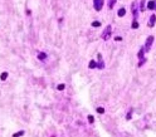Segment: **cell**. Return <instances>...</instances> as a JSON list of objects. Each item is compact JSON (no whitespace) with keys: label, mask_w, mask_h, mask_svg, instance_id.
Instances as JSON below:
<instances>
[{"label":"cell","mask_w":156,"mask_h":137,"mask_svg":"<svg viewBox=\"0 0 156 137\" xmlns=\"http://www.w3.org/2000/svg\"><path fill=\"white\" fill-rule=\"evenodd\" d=\"M147 8H149V9H154V8H155V1H149Z\"/></svg>","instance_id":"cell-4"},{"label":"cell","mask_w":156,"mask_h":137,"mask_svg":"<svg viewBox=\"0 0 156 137\" xmlns=\"http://www.w3.org/2000/svg\"><path fill=\"white\" fill-rule=\"evenodd\" d=\"M38 57H39V58H40V59H44V58L47 57V54H44V53H40V54H39Z\"/></svg>","instance_id":"cell-9"},{"label":"cell","mask_w":156,"mask_h":137,"mask_svg":"<svg viewBox=\"0 0 156 137\" xmlns=\"http://www.w3.org/2000/svg\"><path fill=\"white\" fill-rule=\"evenodd\" d=\"M92 25H93V27H100V25H101V23L96 20V22H93V23H92Z\"/></svg>","instance_id":"cell-8"},{"label":"cell","mask_w":156,"mask_h":137,"mask_svg":"<svg viewBox=\"0 0 156 137\" xmlns=\"http://www.w3.org/2000/svg\"><path fill=\"white\" fill-rule=\"evenodd\" d=\"M132 28H133V29H136V28H139V23H137V22H136V20L133 22V24H132Z\"/></svg>","instance_id":"cell-7"},{"label":"cell","mask_w":156,"mask_h":137,"mask_svg":"<svg viewBox=\"0 0 156 137\" xmlns=\"http://www.w3.org/2000/svg\"><path fill=\"white\" fill-rule=\"evenodd\" d=\"M125 13H126V10H125V9H120L118 15H120V16H123V15H125Z\"/></svg>","instance_id":"cell-5"},{"label":"cell","mask_w":156,"mask_h":137,"mask_svg":"<svg viewBox=\"0 0 156 137\" xmlns=\"http://www.w3.org/2000/svg\"><path fill=\"white\" fill-rule=\"evenodd\" d=\"M102 3H103V0H94V9L101 10L102 9Z\"/></svg>","instance_id":"cell-1"},{"label":"cell","mask_w":156,"mask_h":137,"mask_svg":"<svg viewBox=\"0 0 156 137\" xmlns=\"http://www.w3.org/2000/svg\"><path fill=\"white\" fill-rule=\"evenodd\" d=\"M152 40H154V36H149L147 42H146V48H150V47H151V43H152Z\"/></svg>","instance_id":"cell-2"},{"label":"cell","mask_w":156,"mask_h":137,"mask_svg":"<svg viewBox=\"0 0 156 137\" xmlns=\"http://www.w3.org/2000/svg\"><path fill=\"white\" fill-rule=\"evenodd\" d=\"M58 89H59V91L64 89V84H59V86H58Z\"/></svg>","instance_id":"cell-12"},{"label":"cell","mask_w":156,"mask_h":137,"mask_svg":"<svg viewBox=\"0 0 156 137\" xmlns=\"http://www.w3.org/2000/svg\"><path fill=\"white\" fill-rule=\"evenodd\" d=\"M97 111H98L100 113H103V112H105V109H103V108H98V109H97Z\"/></svg>","instance_id":"cell-14"},{"label":"cell","mask_w":156,"mask_h":137,"mask_svg":"<svg viewBox=\"0 0 156 137\" xmlns=\"http://www.w3.org/2000/svg\"><path fill=\"white\" fill-rule=\"evenodd\" d=\"M115 3H116V0H111V1H110V5H108V8H110V9H112V8H113V5H115Z\"/></svg>","instance_id":"cell-6"},{"label":"cell","mask_w":156,"mask_h":137,"mask_svg":"<svg viewBox=\"0 0 156 137\" xmlns=\"http://www.w3.org/2000/svg\"><path fill=\"white\" fill-rule=\"evenodd\" d=\"M89 67H91V68H94V67H96V63H94V62L92 61V62L89 63Z\"/></svg>","instance_id":"cell-11"},{"label":"cell","mask_w":156,"mask_h":137,"mask_svg":"<svg viewBox=\"0 0 156 137\" xmlns=\"http://www.w3.org/2000/svg\"><path fill=\"white\" fill-rule=\"evenodd\" d=\"M88 120H89V122H93V117L89 116V117H88Z\"/></svg>","instance_id":"cell-15"},{"label":"cell","mask_w":156,"mask_h":137,"mask_svg":"<svg viewBox=\"0 0 156 137\" xmlns=\"http://www.w3.org/2000/svg\"><path fill=\"white\" fill-rule=\"evenodd\" d=\"M6 77H8V73H3V74H1V79L5 81V79H6Z\"/></svg>","instance_id":"cell-10"},{"label":"cell","mask_w":156,"mask_h":137,"mask_svg":"<svg viewBox=\"0 0 156 137\" xmlns=\"http://www.w3.org/2000/svg\"><path fill=\"white\" fill-rule=\"evenodd\" d=\"M155 19H156V16L152 15L151 19H150V27H154V24H155Z\"/></svg>","instance_id":"cell-3"},{"label":"cell","mask_w":156,"mask_h":137,"mask_svg":"<svg viewBox=\"0 0 156 137\" xmlns=\"http://www.w3.org/2000/svg\"><path fill=\"white\" fill-rule=\"evenodd\" d=\"M22 135H24V132H23V131L18 132V133H14V136H22Z\"/></svg>","instance_id":"cell-13"}]
</instances>
